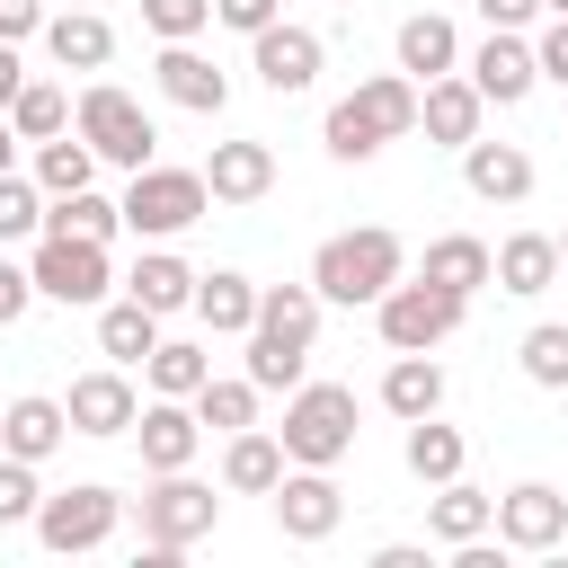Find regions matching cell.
Returning a JSON list of instances; mask_svg holds the SVG:
<instances>
[{
	"label": "cell",
	"mask_w": 568,
	"mask_h": 568,
	"mask_svg": "<svg viewBox=\"0 0 568 568\" xmlns=\"http://www.w3.org/2000/svg\"><path fill=\"white\" fill-rule=\"evenodd\" d=\"M320 284L302 275V284H257V328L240 337L248 355H240V373L257 382V390H302L311 382V346H320Z\"/></svg>",
	"instance_id": "6da1fadb"
},
{
	"label": "cell",
	"mask_w": 568,
	"mask_h": 568,
	"mask_svg": "<svg viewBox=\"0 0 568 568\" xmlns=\"http://www.w3.org/2000/svg\"><path fill=\"white\" fill-rule=\"evenodd\" d=\"M399 275H408V240H399L390 222H355V231H328V240L311 248L320 302H346V311H373Z\"/></svg>",
	"instance_id": "7a4b0ae2"
},
{
	"label": "cell",
	"mask_w": 568,
	"mask_h": 568,
	"mask_svg": "<svg viewBox=\"0 0 568 568\" xmlns=\"http://www.w3.org/2000/svg\"><path fill=\"white\" fill-rule=\"evenodd\" d=\"M408 133H417V80H408V71H373V80L346 89V98L328 106V124H320L328 160H373V151H390V142H408Z\"/></svg>",
	"instance_id": "3957f363"
},
{
	"label": "cell",
	"mask_w": 568,
	"mask_h": 568,
	"mask_svg": "<svg viewBox=\"0 0 568 568\" xmlns=\"http://www.w3.org/2000/svg\"><path fill=\"white\" fill-rule=\"evenodd\" d=\"M71 124H80V142H89L106 169H124V178L160 160V124H151L142 98H124L115 80H89V89L71 98Z\"/></svg>",
	"instance_id": "277c9868"
},
{
	"label": "cell",
	"mask_w": 568,
	"mask_h": 568,
	"mask_svg": "<svg viewBox=\"0 0 568 568\" xmlns=\"http://www.w3.org/2000/svg\"><path fill=\"white\" fill-rule=\"evenodd\" d=\"M204 213H213L204 169H169V160H151V169L124 178V231H133V240H178V231H195Z\"/></svg>",
	"instance_id": "5b68a950"
},
{
	"label": "cell",
	"mask_w": 568,
	"mask_h": 568,
	"mask_svg": "<svg viewBox=\"0 0 568 568\" xmlns=\"http://www.w3.org/2000/svg\"><path fill=\"white\" fill-rule=\"evenodd\" d=\"M462 320H470V302L444 293V284H426V275H399V284L373 302V328H382L390 355H435L444 337H462Z\"/></svg>",
	"instance_id": "8992f818"
},
{
	"label": "cell",
	"mask_w": 568,
	"mask_h": 568,
	"mask_svg": "<svg viewBox=\"0 0 568 568\" xmlns=\"http://www.w3.org/2000/svg\"><path fill=\"white\" fill-rule=\"evenodd\" d=\"M284 453L293 462H311V470H337L346 453H355V390L346 382H302V390H284Z\"/></svg>",
	"instance_id": "52a82bcc"
},
{
	"label": "cell",
	"mask_w": 568,
	"mask_h": 568,
	"mask_svg": "<svg viewBox=\"0 0 568 568\" xmlns=\"http://www.w3.org/2000/svg\"><path fill=\"white\" fill-rule=\"evenodd\" d=\"M222 524V497L195 479V470H151V488H142V550H195L204 532Z\"/></svg>",
	"instance_id": "ba28073f"
},
{
	"label": "cell",
	"mask_w": 568,
	"mask_h": 568,
	"mask_svg": "<svg viewBox=\"0 0 568 568\" xmlns=\"http://www.w3.org/2000/svg\"><path fill=\"white\" fill-rule=\"evenodd\" d=\"M115 524H124V497H115L106 479H71V488H53V497L36 506V541H44L53 559L106 550V541H115Z\"/></svg>",
	"instance_id": "9c48e42d"
},
{
	"label": "cell",
	"mask_w": 568,
	"mask_h": 568,
	"mask_svg": "<svg viewBox=\"0 0 568 568\" xmlns=\"http://www.w3.org/2000/svg\"><path fill=\"white\" fill-rule=\"evenodd\" d=\"M36 293L62 302V311H98L115 293V266H106V240H62V231H36V257H27Z\"/></svg>",
	"instance_id": "30bf717a"
},
{
	"label": "cell",
	"mask_w": 568,
	"mask_h": 568,
	"mask_svg": "<svg viewBox=\"0 0 568 568\" xmlns=\"http://www.w3.org/2000/svg\"><path fill=\"white\" fill-rule=\"evenodd\" d=\"M62 408H71V435H89V444H115V435H133V417H142L133 364H98V373H80Z\"/></svg>",
	"instance_id": "8fae6325"
},
{
	"label": "cell",
	"mask_w": 568,
	"mask_h": 568,
	"mask_svg": "<svg viewBox=\"0 0 568 568\" xmlns=\"http://www.w3.org/2000/svg\"><path fill=\"white\" fill-rule=\"evenodd\" d=\"M462 71L479 80V98L488 106H524L532 89H541V62H532V36H515V27H488L470 53H462Z\"/></svg>",
	"instance_id": "7c38bea8"
},
{
	"label": "cell",
	"mask_w": 568,
	"mask_h": 568,
	"mask_svg": "<svg viewBox=\"0 0 568 568\" xmlns=\"http://www.w3.org/2000/svg\"><path fill=\"white\" fill-rule=\"evenodd\" d=\"M337 524H346V488H337L328 470L293 462V470L275 479V532H284V541H328Z\"/></svg>",
	"instance_id": "4fadbf2b"
},
{
	"label": "cell",
	"mask_w": 568,
	"mask_h": 568,
	"mask_svg": "<svg viewBox=\"0 0 568 568\" xmlns=\"http://www.w3.org/2000/svg\"><path fill=\"white\" fill-rule=\"evenodd\" d=\"M568 541V497L550 488V479H515L506 497H497V550H559Z\"/></svg>",
	"instance_id": "5bb4252c"
},
{
	"label": "cell",
	"mask_w": 568,
	"mask_h": 568,
	"mask_svg": "<svg viewBox=\"0 0 568 568\" xmlns=\"http://www.w3.org/2000/svg\"><path fill=\"white\" fill-rule=\"evenodd\" d=\"M320 62H328V44H320L311 27H293V18H275L266 36H248V71H257V89H275V98H302V89L320 80Z\"/></svg>",
	"instance_id": "9a60e30c"
},
{
	"label": "cell",
	"mask_w": 568,
	"mask_h": 568,
	"mask_svg": "<svg viewBox=\"0 0 568 568\" xmlns=\"http://www.w3.org/2000/svg\"><path fill=\"white\" fill-rule=\"evenodd\" d=\"M479 115H488V98H479L470 71H444V80L417 89V133H426L435 151H470V142H479Z\"/></svg>",
	"instance_id": "2e32d148"
},
{
	"label": "cell",
	"mask_w": 568,
	"mask_h": 568,
	"mask_svg": "<svg viewBox=\"0 0 568 568\" xmlns=\"http://www.w3.org/2000/svg\"><path fill=\"white\" fill-rule=\"evenodd\" d=\"M133 444H142V470H195V453H204V417H195V399H142Z\"/></svg>",
	"instance_id": "e0dca14e"
},
{
	"label": "cell",
	"mask_w": 568,
	"mask_h": 568,
	"mask_svg": "<svg viewBox=\"0 0 568 568\" xmlns=\"http://www.w3.org/2000/svg\"><path fill=\"white\" fill-rule=\"evenodd\" d=\"M204 186H213V204H266L275 195V151L257 133H231V142H213Z\"/></svg>",
	"instance_id": "ac0fdd59"
},
{
	"label": "cell",
	"mask_w": 568,
	"mask_h": 568,
	"mask_svg": "<svg viewBox=\"0 0 568 568\" xmlns=\"http://www.w3.org/2000/svg\"><path fill=\"white\" fill-rule=\"evenodd\" d=\"M390 53H399V71L426 89V80L462 71V27H453L444 9H408V18H399V36H390Z\"/></svg>",
	"instance_id": "d6986e66"
},
{
	"label": "cell",
	"mask_w": 568,
	"mask_h": 568,
	"mask_svg": "<svg viewBox=\"0 0 568 568\" xmlns=\"http://www.w3.org/2000/svg\"><path fill=\"white\" fill-rule=\"evenodd\" d=\"M62 444H71V408H62V399L18 390V399L0 408V453H18V462H53Z\"/></svg>",
	"instance_id": "ffe728a7"
},
{
	"label": "cell",
	"mask_w": 568,
	"mask_h": 568,
	"mask_svg": "<svg viewBox=\"0 0 568 568\" xmlns=\"http://www.w3.org/2000/svg\"><path fill=\"white\" fill-rule=\"evenodd\" d=\"M284 470H293V453H284L275 426H240V435H222V488H231V497H275Z\"/></svg>",
	"instance_id": "44dd1931"
},
{
	"label": "cell",
	"mask_w": 568,
	"mask_h": 568,
	"mask_svg": "<svg viewBox=\"0 0 568 568\" xmlns=\"http://www.w3.org/2000/svg\"><path fill=\"white\" fill-rule=\"evenodd\" d=\"M151 80H160V98H169V106H186V115H222V106H231V80H222L195 44H160Z\"/></svg>",
	"instance_id": "7402d4cb"
},
{
	"label": "cell",
	"mask_w": 568,
	"mask_h": 568,
	"mask_svg": "<svg viewBox=\"0 0 568 568\" xmlns=\"http://www.w3.org/2000/svg\"><path fill=\"white\" fill-rule=\"evenodd\" d=\"M559 275H568V266H559V231H506V240H497V293L541 302Z\"/></svg>",
	"instance_id": "603a6c76"
},
{
	"label": "cell",
	"mask_w": 568,
	"mask_h": 568,
	"mask_svg": "<svg viewBox=\"0 0 568 568\" xmlns=\"http://www.w3.org/2000/svg\"><path fill=\"white\" fill-rule=\"evenodd\" d=\"M44 53H53V71H106V62H115L106 9H53V18H44Z\"/></svg>",
	"instance_id": "cb8c5ba5"
},
{
	"label": "cell",
	"mask_w": 568,
	"mask_h": 568,
	"mask_svg": "<svg viewBox=\"0 0 568 568\" xmlns=\"http://www.w3.org/2000/svg\"><path fill=\"white\" fill-rule=\"evenodd\" d=\"M462 186L479 204H524L532 195V151L524 142H470L462 151Z\"/></svg>",
	"instance_id": "d4e9b609"
},
{
	"label": "cell",
	"mask_w": 568,
	"mask_h": 568,
	"mask_svg": "<svg viewBox=\"0 0 568 568\" xmlns=\"http://www.w3.org/2000/svg\"><path fill=\"white\" fill-rule=\"evenodd\" d=\"M417 275L470 302L479 284H497V248H488L479 231H444V240H426V257H417Z\"/></svg>",
	"instance_id": "484cf974"
},
{
	"label": "cell",
	"mask_w": 568,
	"mask_h": 568,
	"mask_svg": "<svg viewBox=\"0 0 568 568\" xmlns=\"http://www.w3.org/2000/svg\"><path fill=\"white\" fill-rule=\"evenodd\" d=\"M399 462H408V479H417V488H444V479H462L470 444H462V426H444V408H435V417H408Z\"/></svg>",
	"instance_id": "4316f807"
},
{
	"label": "cell",
	"mask_w": 568,
	"mask_h": 568,
	"mask_svg": "<svg viewBox=\"0 0 568 568\" xmlns=\"http://www.w3.org/2000/svg\"><path fill=\"white\" fill-rule=\"evenodd\" d=\"M124 293H133V302H151L160 320H169V311H195V266H186V257H178L169 240H151V248L133 257V275H124Z\"/></svg>",
	"instance_id": "83f0119b"
},
{
	"label": "cell",
	"mask_w": 568,
	"mask_h": 568,
	"mask_svg": "<svg viewBox=\"0 0 568 568\" xmlns=\"http://www.w3.org/2000/svg\"><path fill=\"white\" fill-rule=\"evenodd\" d=\"M151 346H160V311L133 302V293H106L98 302V355L106 364H151Z\"/></svg>",
	"instance_id": "f1b7e54d"
},
{
	"label": "cell",
	"mask_w": 568,
	"mask_h": 568,
	"mask_svg": "<svg viewBox=\"0 0 568 568\" xmlns=\"http://www.w3.org/2000/svg\"><path fill=\"white\" fill-rule=\"evenodd\" d=\"M426 532H435L444 550H462V541L497 532V497H488V488H470V479H444V488L426 497Z\"/></svg>",
	"instance_id": "f546056e"
},
{
	"label": "cell",
	"mask_w": 568,
	"mask_h": 568,
	"mask_svg": "<svg viewBox=\"0 0 568 568\" xmlns=\"http://www.w3.org/2000/svg\"><path fill=\"white\" fill-rule=\"evenodd\" d=\"M195 320H204L213 337H248V328H257V284H248L240 266L195 275Z\"/></svg>",
	"instance_id": "4dcf8cb0"
},
{
	"label": "cell",
	"mask_w": 568,
	"mask_h": 568,
	"mask_svg": "<svg viewBox=\"0 0 568 568\" xmlns=\"http://www.w3.org/2000/svg\"><path fill=\"white\" fill-rule=\"evenodd\" d=\"M142 382H151V399H195V390L213 382V346H195V337H160L151 364H142Z\"/></svg>",
	"instance_id": "1f68e13d"
},
{
	"label": "cell",
	"mask_w": 568,
	"mask_h": 568,
	"mask_svg": "<svg viewBox=\"0 0 568 568\" xmlns=\"http://www.w3.org/2000/svg\"><path fill=\"white\" fill-rule=\"evenodd\" d=\"M382 408H390L399 426H408V417H435V408H444V364H435V355H390Z\"/></svg>",
	"instance_id": "d6a6232c"
},
{
	"label": "cell",
	"mask_w": 568,
	"mask_h": 568,
	"mask_svg": "<svg viewBox=\"0 0 568 568\" xmlns=\"http://www.w3.org/2000/svg\"><path fill=\"white\" fill-rule=\"evenodd\" d=\"M44 231H62V240H106L115 248V231H124V195L106 204L98 186H80V195H44Z\"/></svg>",
	"instance_id": "836d02e7"
},
{
	"label": "cell",
	"mask_w": 568,
	"mask_h": 568,
	"mask_svg": "<svg viewBox=\"0 0 568 568\" xmlns=\"http://www.w3.org/2000/svg\"><path fill=\"white\" fill-rule=\"evenodd\" d=\"M98 169H106V160L80 142V124L53 133V142H36V186H44V195H80V186H98Z\"/></svg>",
	"instance_id": "e575fe53"
},
{
	"label": "cell",
	"mask_w": 568,
	"mask_h": 568,
	"mask_svg": "<svg viewBox=\"0 0 568 568\" xmlns=\"http://www.w3.org/2000/svg\"><path fill=\"white\" fill-rule=\"evenodd\" d=\"M257 382L248 373H213L204 390H195V417H204V435H240V426H257Z\"/></svg>",
	"instance_id": "d590c367"
},
{
	"label": "cell",
	"mask_w": 568,
	"mask_h": 568,
	"mask_svg": "<svg viewBox=\"0 0 568 568\" xmlns=\"http://www.w3.org/2000/svg\"><path fill=\"white\" fill-rule=\"evenodd\" d=\"M9 124H18V142L36 151V142H53V133H71V98H62L53 80H36V71H27V89L9 98Z\"/></svg>",
	"instance_id": "8d00e7d4"
},
{
	"label": "cell",
	"mask_w": 568,
	"mask_h": 568,
	"mask_svg": "<svg viewBox=\"0 0 568 568\" xmlns=\"http://www.w3.org/2000/svg\"><path fill=\"white\" fill-rule=\"evenodd\" d=\"M515 364H524L532 390H568V320H532L524 346H515Z\"/></svg>",
	"instance_id": "74e56055"
},
{
	"label": "cell",
	"mask_w": 568,
	"mask_h": 568,
	"mask_svg": "<svg viewBox=\"0 0 568 568\" xmlns=\"http://www.w3.org/2000/svg\"><path fill=\"white\" fill-rule=\"evenodd\" d=\"M36 231H44V186H36V169H27V178L9 169V178H0V248H18V240H36Z\"/></svg>",
	"instance_id": "f35d334b"
},
{
	"label": "cell",
	"mask_w": 568,
	"mask_h": 568,
	"mask_svg": "<svg viewBox=\"0 0 568 568\" xmlns=\"http://www.w3.org/2000/svg\"><path fill=\"white\" fill-rule=\"evenodd\" d=\"M44 462H18V453H0V532L9 524H36V506H44V479H36Z\"/></svg>",
	"instance_id": "ab89813d"
},
{
	"label": "cell",
	"mask_w": 568,
	"mask_h": 568,
	"mask_svg": "<svg viewBox=\"0 0 568 568\" xmlns=\"http://www.w3.org/2000/svg\"><path fill=\"white\" fill-rule=\"evenodd\" d=\"M142 27H151L160 44H195V36L213 27V0H142Z\"/></svg>",
	"instance_id": "60d3db41"
},
{
	"label": "cell",
	"mask_w": 568,
	"mask_h": 568,
	"mask_svg": "<svg viewBox=\"0 0 568 568\" xmlns=\"http://www.w3.org/2000/svg\"><path fill=\"white\" fill-rule=\"evenodd\" d=\"M284 18V0H213V27H231V36H266Z\"/></svg>",
	"instance_id": "b9f144b4"
},
{
	"label": "cell",
	"mask_w": 568,
	"mask_h": 568,
	"mask_svg": "<svg viewBox=\"0 0 568 568\" xmlns=\"http://www.w3.org/2000/svg\"><path fill=\"white\" fill-rule=\"evenodd\" d=\"M36 302H44V293H36V275H27L18 257H0V328H18Z\"/></svg>",
	"instance_id": "7bdbcfd3"
},
{
	"label": "cell",
	"mask_w": 568,
	"mask_h": 568,
	"mask_svg": "<svg viewBox=\"0 0 568 568\" xmlns=\"http://www.w3.org/2000/svg\"><path fill=\"white\" fill-rule=\"evenodd\" d=\"M532 62H541V80H559V89H568V18H550V27L532 36Z\"/></svg>",
	"instance_id": "ee69618b"
},
{
	"label": "cell",
	"mask_w": 568,
	"mask_h": 568,
	"mask_svg": "<svg viewBox=\"0 0 568 568\" xmlns=\"http://www.w3.org/2000/svg\"><path fill=\"white\" fill-rule=\"evenodd\" d=\"M44 0H0V44H27V36H44Z\"/></svg>",
	"instance_id": "f6af8a7d"
},
{
	"label": "cell",
	"mask_w": 568,
	"mask_h": 568,
	"mask_svg": "<svg viewBox=\"0 0 568 568\" xmlns=\"http://www.w3.org/2000/svg\"><path fill=\"white\" fill-rule=\"evenodd\" d=\"M479 18H488V27H515V36H524V27H532V18H550V9H541V0H479Z\"/></svg>",
	"instance_id": "bcb514c9"
},
{
	"label": "cell",
	"mask_w": 568,
	"mask_h": 568,
	"mask_svg": "<svg viewBox=\"0 0 568 568\" xmlns=\"http://www.w3.org/2000/svg\"><path fill=\"white\" fill-rule=\"evenodd\" d=\"M18 89H27V62H18V44H0V115H9Z\"/></svg>",
	"instance_id": "7dc6e473"
},
{
	"label": "cell",
	"mask_w": 568,
	"mask_h": 568,
	"mask_svg": "<svg viewBox=\"0 0 568 568\" xmlns=\"http://www.w3.org/2000/svg\"><path fill=\"white\" fill-rule=\"evenodd\" d=\"M373 568H426V550H417V541H382V550H373Z\"/></svg>",
	"instance_id": "c3c4849f"
},
{
	"label": "cell",
	"mask_w": 568,
	"mask_h": 568,
	"mask_svg": "<svg viewBox=\"0 0 568 568\" xmlns=\"http://www.w3.org/2000/svg\"><path fill=\"white\" fill-rule=\"evenodd\" d=\"M18 151H27V142H18V124H9V115H0V178H9V169H18Z\"/></svg>",
	"instance_id": "681fc988"
},
{
	"label": "cell",
	"mask_w": 568,
	"mask_h": 568,
	"mask_svg": "<svg viewBox=\"0 0 568 568\" xmlns=\"http://www.w3.org/2000/svg\"><path fill=\"white\" fill-rule=\"evenodd\" d=\"M541 9H550V18H568V0H541Z\"/></svg>",
	"instance_id": "f907efd6"
},
{
	"label": "cell",
	"mask_w": 568,
	"mask_h": 568,
	"mask_svg": "<svg viewBox=\"0 0 568 568\" xmlns=\"http://www.w3.org/2000/svg\"><path fill=\"white\" fill-rule=\"evenodd\" d=\"M559 266H568V231H559Z\"/></svg>",
	"instance_id": "816d5d0a"
},
{
	"label": "cell",
	"mask_w": 568,
	"mask_h": 568,
	"mask_svg": "<svg viewBox=\"0 0 568 568\" xmlns=\"http://www.w3.org/2000/svg\"><path fill=\"white\" fill-rule=\"evenodd\" d=\"M71 9H98V0H71Z\"/></svg>",
	"instance_id": "f5cc1de1"
}]
</instances>
